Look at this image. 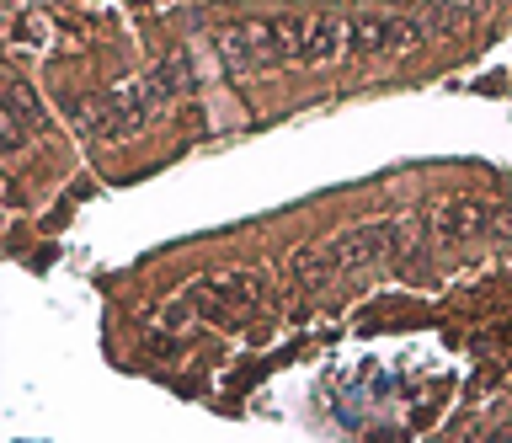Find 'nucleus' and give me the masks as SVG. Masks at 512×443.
Here are the masks:
<instances>
[{
	"label": "nucleus",
	"mask_w": 512,
	"mask_h": 443,
	"mask_svg": "<svg viewBox=\"0 0 512 443\" xmlns=\"http://www.w3.org/2000/svg\"><path fill=\"white\" fill-rule=\"evenodd\" d=\"M411 246V225L406 219H368V225H352L342 235H331L326 246H310L294 257V283L299 289H326L331 278L342 273H363L374 262H390Z\"/></svg>",
	"instance_id": "f257e3e1"
},
{
	"label": "nucleus",
	"mask_w": 512,
	"mask_h": 443,
	"mask_svg": "<svg viewBox=\"0 0 512 443\" xmlns=\"http://www.w3.org/2000/svg\"><path fill=\"white\" fill-rule=\"evenodd\" d=\"M262 289H267L262 273H219L198 278L187 299L203 305V315H214V321H240V315H251V305H262Z\"/></svg>",
	"instance_id": "f03ea898"
},
{
	"label": "nucleus",
	"mask_w": 512,
	"mask_h": 443,
	"mask_svg": "<svg viewBox=\"0 0 512 443\" xmlns=\"http://www.w3.org/2000/svg\"><path fill=\"white\" fill-rule=\"evenodd\" d=\"M427 230H432V241L459 246V241H475V235L496 230V209H486V203H475V198H454L427 219Z\"/></svg>",
	"instance_id": "7ed1b4c3"
},
{
	"label": "nucleus",
	"mask_w": 512,
	"mask_h": 443,
	"mask_svg": "<svg viewBox=\"0 0 512 443\" xmlns=\"http://www.w3.org/2000/svg\"><path fill=\"white\" fill-rule=\"evenodd\" d=\"M422 38V27L400 22V17H358L347 22V54H390V49H411Z\"/></svg>",
	"instance_id": "20e7f679"
},
{
	"label": "nucleus",
	"mask_w": 512,
	"mask_h": 443,
	"mask_svg": "<svg viewBox=\"0 0 512 443\" xmlns=\"http://www.w3.org/2000/svg\"><path fill=\"white\" fill-rule=\"evenodd\" d=\"M43 123V107H38V97H32V91L16 81L11 75V86H6V145L11 150H22L27 139H32V129H38Z\"/></svg>",
	"instance_id": "39448f33"
},
{
	"label": "nucleus",
	"mask_w": 512,
	"mask_h": 443,
	"mask_svg": "<svg viewBox=\"0 0 512 443\" xmlns=\"http://www.w3.org/2000/svg\"><path fill=\"white\" fill-rule=\"evenodd\" d=\"M496 230H502L507 241H512V209H507V214H496Z\"/></svg>",
	"instance_id": "423d86ee"
}]
</instances>
